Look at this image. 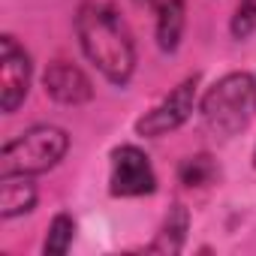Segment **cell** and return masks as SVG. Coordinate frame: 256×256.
I'll list each match as a JSON object with an SVG mask.
<instances>
[{
    "mask_svg": "<svg viewBox=\"0 0 256 256\" xmlns=\"http://www.w3.org/2000/svg\"><path fill=\"white\" fill-rule=\"evenodd\" d=\"M72 30H76L82 54L88 58V64L96 66V72L108 84L126 88L133 82V76H136V42H133V34L126 28V22L108 4L84 0L76 10Z\"/></svg>",
    "mask_w": 256,
    "mask_h": 256,
    "instance_id": "6da1fadb",
    "label": "cell"
},
{
    "mask_svg": "<svg viewBox=\"0 0 256 256\" xmlns=\"http://www.w3.org/2000/svg\"><path fill=\"white\" fill-rule=\"evenodd\" d=\"M199 114L205 126L220 136H238L256 114V76L253 72H226L220 76L199 100Z\"/></svg>",
    "mask_w": 256,
    "mask_h": 256,
    "instance_id": "7a4b0ae2",
    "label": "cell"
},
{
    "mask_svg": "<svg viewBox=\"0 0 256 256\" xmlns=\"http://www.w3.org/2000/svg\"><path fill=\"white\" fill-rule=\"evenodd\" d=\"M70 151V133L58 124H36L0 148V178H36L52 172Z\"/></svg>",
    "mask_w": 256,
    "mask_h": 256,
    "instance_id": "3957f363",
    "label": "cell"
},
{
    "mask_svg": "<svg viewBox=\"0 0 256 256\" xmlns=\"http://www.w3.org/2000/svg\"><path fill=\"white\" fill-rule=\"evenodd\" d=\"M196 102H199V72L181 78L154 108H148L142 118H136L133 130L142 139H163L193 118Z\"/></svg>",
    "mask_w": 256,
    "mask_h": 256,
    "instance_id": "277c9868",
    "label": "cell"
},
{
    "mask_svg": "<svg viewBox=\"0 0 256 256\" xmlns=\"http://www.w3.org/2000/svg\"><path fill=\"white\" fill-rule=\"evenodd\" d=\"M157 190V172L151 157L139 145H118L108 154V193L114 199L151 196Z\"/></svg>",
    "mask_w": 256,
    "mask_h": 256,
    "instance_id": "5b68a950",
    "label": "cell"
},
{
    "mask_svg": "<svg viewBox=\"0 0 256 256\" xmlns=\"http://www.w3.org/2000/svg\"><path fill=\"white\" fill-rule=\"evenodd\" d=\"M30 82H34L30 52L12 34H4L0 36V112L16 114L30 94Z\"/></svg>",
    "mask_w": 256,
    "mask_h": 256,
    "instance_id": "8992f818",
    "label": "cell"
},
{
    "mask_svg": "<svg viewBox=\"0 0 256 256\" xmlns=\"http://www.w3.org/2000/svg\"><path fill=\"white\" fill-rule=\"evenodd\" d=\"M42 88L60 106H84L94 100V82L72 60H52L42 72Z\"/></svg>",
    "mask_w": 256,
    "mask_h": 256,
    "instance_id": "52a82bcc",
    "label": "cell"
},
{
    "mask_svg": "<svg viewBox=\"0 0 256 256\" xmlns=\"http://www.w3.org/2000/svg\"><path fill=\"white\" fill-rule=\"evenodd\" d=\"M142 4H148L154 12V34L160 52H178L187 24V0H142Z\"/></svg>",
    "mask_w": 256,
    "mask_h": 256,
    "instance_id": "ba28073f",
    "label": "cell"
},
{
    "mask_svg": "<svg viewBox=\"0 0 256 256\" xmlns=\"http://www.w3.org/2000/svg\"><path fill=\"white\" fill-rule=\"evenodd\" d=\"M36 202H40V190L30 178H24V175L0 178V217L4 220L30 214L36 208Z\"/></svg>",
    "mask_w": 256,
    "mask_h": 256,
    "instance_id": "9c48e42d",
    "label": "cell"
},
{
    "mask_svg": "<svg viewBox=\"0 0 256 256\" xmlns=\"http://www.w3.org/2000/svg\"><path fill=\"white\" fill-rule=\"evenodd\" d=\"M187 232H190V214H187V208L178 202V205L169 208V214H166V220H163L157 238L148 244V250H154V253H178V250H184V244H187Z\"/></svg>",
    "mask_w": 256,
    "mask_h": 256,
    "instance_id": "30bf717a",
    "label": "cell"
},
{
    "mask_svg": "<svg viewBox=\"0 0 256 256\" xmlns=\"http://www.w3.org/2000/svg\"><path fill=\"white\" fill-rule=\"evenodd\" d=\"M72 241H76V217L70 211H58L52 217V223H48L42 253L46 256H64V253H70Z\"/></svg>",
    "mask_w": 256,
    "mask_h": 256,
    "instance_id": "8fae6325",
    "label": "cell"
},
{
    "mask_svg": "<svg viewBox=\"0 0 256 256\" xmlns=\"http://www.w3.org/2000/svg\"><path fill=\"white\" fill-rule=\"evenodd\" d=\"M217 178V163L211 154H193L187 160H181L178 166V181L184 187H205Z\"/></svg>",
    "mask_w": 256,
    "mask_h": 256,
    "instance_id": "7c38bea8",
    "label": "cell"
},
{
    "mask_svg": "<svg viewBox=\"0 0 256 256\" xmlns=\"http://www.w3.org/2000/svg\"><path fill=\"white\" fill-rule=\"evenodd\" d=\"M229 30L235 40H247L256 30V0H238V10L232 16Z\"/></svg>",
    "mask_w": 256,
    "mask_h": 256,
    "instance_id": "4fadbf2b",
    "label": "cell"
},
{
    "mask_svg": "<svg viewBox=\"0 0 256 256\" xmlns=\"http://www.w3.org/2000/svg\"><path fill=\"white\" fill-rule=\"evenodd\" d=\"M253 166H256V151H253Z\"/></svg>",
    "mask_w": 256,
    "mask_h": 256,
    "instance_id": "5bb4252c",
    "label": "cell"
}]
</instances>
